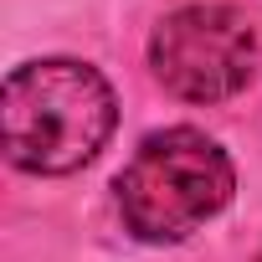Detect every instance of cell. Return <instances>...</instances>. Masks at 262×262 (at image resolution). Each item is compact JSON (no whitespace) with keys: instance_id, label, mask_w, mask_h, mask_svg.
Masks as SVG:
<instances>
[{"instance_id":"obj_1","label":"cell","mask_w":262,"mask_h":262,"mask_svg":"<svg viewBox=\"0 0 262 262\" xmlns=\"http://www.w3.org/2000/svg\"><path fill=\"white\" fill-rule=\"evenodd\" d=\"M118 123V98L93 62L36 57L0 88L6 160L26 175H72L98 160Z\"/></svg>"},{"instance_id":"obj_2","label":"cell","mask_w":262,"mask_h":262,"mask_svg":"<svg viewBox=\"0 0 262 262\" xmlns=\"http://www.w3.org/2000/svg\"><path fill=\"white\" fill-rule=\"evenodd\" d=\"M118 216L149 247L190 242L206 221H216L236 195V165L231 155L190 123H170L139 139L113 180Z\"/></svg>"},{"instance_id":"obj_3","label":"cell","mask_w":262,"mask_h":262,"mask_svg":"<svg viewBox=\"0 0 262 262\" xmlns=\"http://www.w3.org/2000/svg\"><path fill=\"white\" fill-rule=\"evenodd\" d=\"M257 26L236 6H180L149 36V67L165 93L185 103H226L257 77Z\"/></svg>"},{"instance_id":"obj_4","label":"cell","mask_w":262,"mask_h":262,"mask_svg":"<svg viewBox=\"0 0 262 262\" xmlns=\"http://www.w3.org/2000/svg\"><path fill=\"white\" fill-rule=\"evenodd\" d=\"M257 262H262V257H257Z\"/></svg>"}]
</instances>
